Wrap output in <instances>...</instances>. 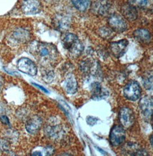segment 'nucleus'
Returning <instances> with one entry per match:
<instances>
[{"label": "nucleus", "mask_w": 153, "mask_h": 156, "mask_svg": "<svg viewBox=\"0 0 153 156\" xmlns=\"http://www.w3.org/2000/svg\"><path fill=\"white\" fill-rule=\"evenodd\" d=\"M62 44L66 50L74 57H78L84 50L82 42L74 34L67 33L63 38Z\"/></svg>", "instance_id": "nucleus-1"}, {"label": "nucleus", "mask_w": 153, "mask_h": 156, "mask_svg": "<svg viewBox=\"0 0 153 156\" xmlns=\"http://www.w3.org/2000/svg\"><path fill=\"white\" fill-rule=\"evenodd\" d=\"M108 23L114 32L123 33L127 28V24L125 19L118 14L111 15L108 19Z\"/></svg>", "instance_id": "nucleus-2"}, {"label": "nucleus", "mask_w": 153, "mask_h": 156, "mask_svg": "<svg viewBox=\"0 0 153 156\" xmlns=\"http://www.w3.org/2000/svg\"><path fill=\"white\" fill-rule=\"evenodd\" d=\"M124 96L130 101L138 100L141 94V88L139 83L135 81H131L126 85L123 89Z\"/></svg>", "instance_id": "nucleus-3"}, {"label": "nucleus", "mask_w": 153, "mask_h": 156, "mask_svg": "<svg viewBox=\"0 0 153 156\" xmlns=\"http://www.w3.org/2000/svg\"><path fill=\"white\" fill-rule=\"evenodd\" d=\"M119 120L122 127L126 129L130 128L134 124V114L130 108L123 107L119 111Z\"/></svg>", "instance_id": "nucleus-4"}, {"label": "nucleus", "mask_w": 153, "mask_h": 156, "mask_svg": "<svg viewBox=\"0 0 153 156\" xmlns=\"http://www.w3.org/2000/svg\"><path fill=\"white\" fill-rule=\"evenodd\" d=\"M126 132L124 128L119 125L112 127L110 134V141L112 146L118 147L125 141Z\"/></svg>", "instance_id": "nucleus-5"}, {"label": "nucleus", "mask_w": 153, "mask_h": 156, "mask_svg": "<svg viewBox=\"0 0 153 156\" xmlns=\"http://www.w3.org/2000/svg\"><path fill=\"white\" fill-rule=\"evenodd\" d=\"M17 67L19 70L24 73L31 76L37 74V68L36 64L28 58H21L18 61Z\"/></svg>", "instance_id": "nucleus-6"}, {"label": "nucleus", "mask_w": 153, "mask_h": 156, "mask_svg": "<svg viewBox=\"0 0 153 156\" xmlns=\"http://www.w3.org/2000/svg\"><path fill=\"white\" fill-rule=\"evenodd\" d=\"M21 8L24 14L32 15L38 13L42 6L38 0H24Z\"/></svg>", "instance_id": "nucleus-7"}, {"label": "nucleus", "mask_w": 153, "mask_h": 156, "mask_svg": "<svg viewBox=\"0 0 153 156\" xmlns=\"http://www.w3.org/2000/svg\"><path fill=\"white\" fill-rule=\"evenodd\" d=\"M139 108L142 115L146 119H151L153 114V98L151 97L146 96L142 97L139 101Z\"/></svg>", "instance_id": "nucleus-8"}, {"label": "nucleus", "mask_w": 153, "mask_h": 156, "mask_svg": "<svg viewBox=\"0 0 153 156\" xmlns=\"http://www.w3.org/2000/svg\"><path fill=\"white\" fill-rule=\"evenodd\" d=\"M129 45V41L123 39L118 41L113 42L110 45V49L112 54L116 58H120L124 55Z\"/></svg>", "instance_id": "nucleus-9"}, {"label": "nucleus", "mask_w": 153, "mask_h": 156, "mask_svg": "<svg viewBox=\"0 0 153 156\" xmlns=\"http://www.w3.org/2000/svg\"><path fill=\"white\" fill-rule=\"evenodd\" d=\"M92 98L95 100L104 99L108 96V92L106 89L102 87L100 83L95 82L91 85Z\"/></svg>", "instance_id": "nucleus-10"}, {"label": "nucleus", "mask_w": 153, "mask_h": 156, "mask_svg": "<svg viewBox=\"0 0 153 156\" xmlns=\"http://www.w3.org/2000/svg\"><path fill=\"white\" fill-rule=\"evenodd\" d=\"M122 150L125 154L130 156H146L148 154L144 149L132 142L126 144L123 147Z\"/></svg>", "instance_id": "nucleus-11"}, {"label": "nucleus", "mask_w": 153, "mask_h": 156, "mask_svg": "<svg viewBox=\"0 0 153 156\" xmlns=\"http://www.w3.org/2000/svg\"><path fill=\"white\" fill-rule=\"evenodd\" d=\"M42 119L37 115H34L28 119L25 125V128L28 133L35 134L40 130L42 126Z\"/></svg>", "instance_id": "nucleus-12"}, {"label": "nucleus", "mask_w": 153, "mask_h": 156, "mask_svg": "<svg viewBox=\"0 0 153 156\" xmlns=\"http://www.w3.org/2000/svg\"><path fill=\"white\" fill-rule=\"evenodd\" d=\"M111 4L107 0H97L93 4L92 9L96 14L105 16L108 13Z\"/></svg>", "instance_id": "nucleus-13"}, {"label": "nucleus", "mask_w": 153, "mask_h": 156, "mask_svg": "<svg viewBox=\"0 0 153 156\" xmlns=\"http://www.w3.org/2000/svg\"><path fill=\"white\" fill-rule=\"evenodd\" d=\"M121 13L126 20L133 21L137 19L138 12L134 6L130 5V4H126L123 5L121 8Z\"/></svg>", "instance_id": "nucleus-14"}, {"label": "nucleus", "mask_w": 153, "mask_h": 156, "mask_svg": "<svg viewBox=\"0 0 153 156\" xmlns=\"http://www.w3.org/2000/svg\"><path fill=\"white\" fill-rule=\"evenodd\" d=\"M135 38L144 44H148L151 41V34L148 30L145 29H138L133 33Z\"/></svg>", "instance_id": "nucleus-15"}, {"label": "nucleus", "mask_w": 153, "mask_h": 156, "mask_svg": "<svg viewBox=\"0 0 153 156\" xmlns=\"http://www.w3.org/2000/svg\"><path fill=\"white\" fill-rule=\"evenodd\" d=\"M45 133L48 137L58 139L62 136L63 130L59 125L47 126L45 128Z\"/></svg>", "instance_id": "nucleus-16"}, {"label": "nucleus", "mask_w": 153, "mask_h": 156, "mask_svg": "<svg viewBox=\"0 0 153 156\" xmlns=\"http://www.w3.org/2000/svg\"><path fill=\"white\" fill-rule=\"evenodd\" d=\"M65 90L68 94H74L78 90V83L73 75H70L65 81Z\"/></svg>", "instance_id": "nucleus-17"}, {"label": "nucleus", "mask_w": 153, "mask_h": 156, "mask_svg": "<svg viewBox=\"0 0 153 156\" xmlns=\"http://www.w3.org/2000/svg\"><path fill=\"white\" fill-rule=\"evenodd\" d=\"M56 51L53 45L42 44L38 46V54L42 57L49 58L52 57V53Z\"/></svg>", "instance_id": "nucleus-18"}, {"label": "nucleus", "mask_w": 153, "mask_h": 156, "mask_svg": "<svg viewBox=\"0 0 153 156\" xmlns=\"http://www.w3.org/2000/svg\"><path fill=\"white\" fill-rule=\"evenodd\" d=\"M14 40L20 42L27 41L30 38L29 33L24 29H18L13 33Z\"/></svg>", "instance_id": "nucleus-19"}, {"label": "nucleus", "mask_w": 153, "mask_h": 156, "mask_svg": "<svg viewBox=\"0 0 153 156\" xmlns=\"http://www.w3.org/2000/svg\"><path fill=\"white\" fill-rule=\"evenodd\" d=\"M70 20L65 16H61L56 19L55 22V27L61 31H65L69 29L70 26Z\"/></svg>", "instance_id": "nucleus-20"}, {"label": "nucleus", "mask_w": 153, "mask_h": 156, "mask_svg": "<svg viewBox=\"0 0 153 156\" xmlns=\"http://www.w3.org/2000/svg\"><path fill=\"white\" fill-rule=\"evenodd\" d=\"M72 2L77 9L84 12L88 9L91 0H72Z\"/></svg>", "instance_id": "nucleus-21"}, {"label": "nucleus", "mask_w": 153, "mask_h": 156, "mask_svg": "<svg viewBox=\"0 0 153 156\" xmlns=\"http://www.w3.org/2000/svg\"><path fill=\"white\" fill-rule=\"evenodd\" d=\"M114 32L111 29L108 27H102L98 30V33L100 37L104 39H108L112 37L113 33Z\"/></svg>", "instance_id": "nucleus-22"}, {"label": "nucleus", "mask_w": 153, "mask_h": 156, "mask_svg": "<svg viewBox=\"0 0 153 156\" xmlns=\"http://www.w3.org/2000/svg\"><path fill=\"white\" fill-rule=\"evenodd\" d=\"M144 85L148 90H151L153 88V74L152 72L148 73L144 77Z\"/></svg>", "instance_id": "nucleus-23"}, {"label": "nucleus", "mask_w": 153, "mask_h": 156, "mask_svg": "<svg viewBox=\"0 0 153 156\" xmlns=\"http://www.w3.org/2000/svg\"><path fill=\"white\" fill-rule=\"evenodd\" d=\"M93 64V62L89 60L84 61L80 64V69L83 73H88L92 70Z\"/></svg>", "instance_id": "nucleus-24"}, {"label": "nucleus", "mask_w": 153, "mask_h": 156, "mask_svg": "<svg viewBox=\"0 0 153 156\" xmlns=\"http://www.w3.org/2000/svg\"><path fill=\"white\" fill-rule=\"evenodd\" d=\"M9 149V142L5 138H0V153L8 151Z\"/></svg>", "instance_id": "nucleus-25"}, {"label": "nucleus", "mask_w": 153, "mask_h": 156, "mask_svg": "<svg viewBox=\"0 0 153 156\" xmlns=\"http://www.w3.org/2000/svg\"><path fill=\"white\" fill-rule=\"evenodd\" d=\"M148 0H129V4L130 5L138 8H142L147 5Z\"/></svg>", "instance_id": "nucleus-26"}, {"label": "nucleus", "mask_w": 153, "mask_h": 156, "mask_svg": "<svg viewBox=\"0 0 153 156\" xmlns=\"http://www.w3.org/2000/svg\"><path fill=\"white\" fill-rule=\"evenodd\" d=\"M87 121V122L89 125H91V126H93L94 125L97 123V121L98 119L97 118H95V117H88L87 119H86Z\"/></svg>", "instance_id": "nucleus-27"}, {"label": "nucleus", "mask_w": 153, "mask_h": 156, "mask_svg": "<svg viewBox=\"0 0 153 156\" xmlns=\"http://www.w3.org/2000/svg\"><path fill=\"white\" fill-rule=\"evenodd\" d=\"M0 121L1 122L5 125H9L10 121L8 117L6 115H1L0 117Z\"/></svg>", "instance_id": "nucleus-28"}, {"label": "nucleus", "mask_w": 153, "mask_h": 156, "mask_svg": "<svg viewBox=\"0 0 153 156\" xmlns=\"http://www.w3.org/2000/svg\"><path fill=\"white\" fill-rule=\"evenodd\" d=\"M4 84H5V81H4V78H2L1 76H0V93L2 91L4 86Z\"/></svg>", "instance_id": "nucleus-29"}, {"label": "nucleus", "mask_w": 153, "mask_h": 156, "mask_svg": "<svg viewBox=\"0 0 153 156\" xmlns=\"http://www.w3.org/2000/svg\"><path fill=\"white\" fill-rule=\"evenodd\" d=\"M33 85H35L36 87H38V88H40L42 90L43 92H46V93H49L48 92V90H47L46 88H44V87H42L41 85H38L37 83H32Z\"/></svg>", "instance_id": "nucleus-30"}, {"label": "nucleus", "mask_w": 153, "mask_h": 156, "mask_svg": "<svg viewBox=\"0 0 153 156\" xmlns=\"http://www.w3.org/2000/svg\"><path fill=\"white\" fill-rule=\"evenodd\" d=\"M97 150H99L102 153H103V154H107V153H106L105 151H102V149H100V148H99V147H97Z\"/></svg>", "instance_id": "nucleus-31"}, {"label": "nucleus", "mask_w": 153, "mask_h": 156, "mask_svg": "<svg viewBox=\"0 0 153 156\" xmlns=\"http://www.w3.org/2000/svg\"><path fill=\"white\" fill-rule=\"evenodd\" d=\"M152 138H153V136L151 135L150 136V143H151V145L153 146V140H152Z\"/></svg>", "instance_id": "nucleus-32"}]
</instances>
